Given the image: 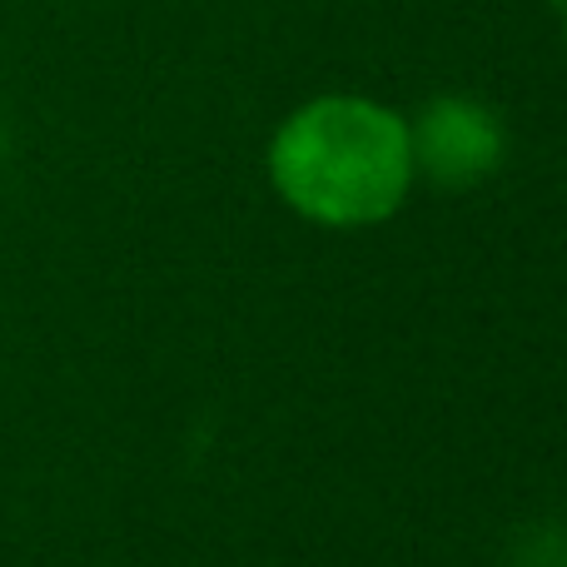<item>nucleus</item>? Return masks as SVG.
<instances>
[{
  "instance_id": "f257e3e1",
  "label": "nucleus",
  "mask_w": 567,
  "mask_h": 567,
  "mask_svg": "<svg viewBox=\"0 0 567 567\" xmlns=\"http://www.w3.org/2000/svg\"><path fill=\"white\" fill-rule=\"evenodd\" d=\"M275 195L323 229H369L403 209L413 189L409 120L363 95H319L269 140Z\"/></svg>"
},
{
  "instance_id": "f03ea898",
  "label": "nucleus",
  "mask_w": 567,
  "mask_h": 567,
  "mask_svg": "<svg viewBox=\"0 0 567 567\" xmlns=\"http://www.w3.org/2000/svg\"><path fill=\"white\" fill-rule=\"evenodd\" d=\"M503 120L473 95H439L409 120L413 175L439 189H468L503 165Z\"/></svg>"
}]
</instances>
